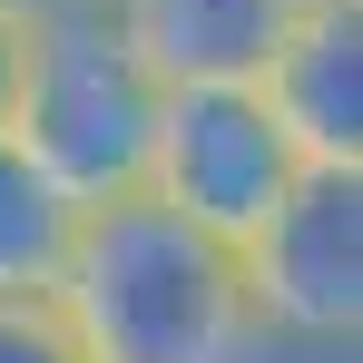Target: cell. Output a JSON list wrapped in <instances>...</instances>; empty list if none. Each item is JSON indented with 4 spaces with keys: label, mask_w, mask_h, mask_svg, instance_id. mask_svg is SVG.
Here are the masks:
<instances>
[{
    "label": "cell",
    "mask_w": 363,
    "mask_h": 363,
    "mask_svg": "<svg viewBox=\"0 0 363 363\" xmlns=\"http://www.w3.org/2000/svg\"><path fill=\"white\" fill-rule=\"evenodd\" d=\"M60 314L89 363H255L245 255L147 186L79 206Z\"/></svg>",
    "instance_id": "obj_1"
},
{
    "label": "cell",
    "mask_w": 363,
    "mask_h": 363,
    "mask_svg": "<svg viewBox=\"0 0 363 363\" xmlns=\"http://www.w3.org/2000/svg\"><path fill=\"white\" fill-rule=\"evenodd\" d=\"M157 108L167 79L138 60L108 0H79L60 20L20 30V99H10V138L50 167V177L99 206L147 186V147H157Z\"/></svg>",
    "instance_id": "obj_2"
},
{
    "label": "cell",
    "mask_w": 363,
    "mask_h": 363,
    "mask_svg": "<svg viewBox=\"0 0 363 363\" xmlns=\"http://www.w3.org/2000/svg\"><path fill=\"white\" fill-rule=\"evenodd\" d=\"M245 255V304L265 344L304 354H354L363 334V167H314L265 206V226L236 245Z\"/></svg>",
    "instance_id": "obj_3"
},
{
    "label": "cell",
    "mask_w": 363,
    "mask_h": 363,
    "mask_svg": "<svg viewBox=\"0 0 363 363\" xmlns=\"http://www.w3.org/2000/svg\"><path fill=\"white\" fill-rule=\"evenodd\" d=\"M304 147L285 118L265 108L255 79H186L157 108V147H147V196H167L177 216H196L206 236L245 245L265 226V206L295 186Z\"/></svg>",
    "instance_id": "obj_4"
},
{
    "label": "cell",
    "mask_w": 363,
    "mask_h": 363,
    "mask_svg": "<svg viewBox=\"0 0 363 363\" xmlns=\"http://www.w3.org/2000/svg\"><path fill=\"white\" fill-rule=\"evenodd\" d=\"M255 89L314 167H363V0H304Z\"/></svg>",
    "instance_id": "obj_5"
},
{
    "label": "cell",
    "mask_w": 363,
    "mask_h": 363,
    "mask_svg": "<svg viewBox=\"0 0 363 363\" xmlns=\"http://www.w3.org/2000/svg\"><path fill=\"white\" fill-rule=\"evenodd\" d=\"M108 10L138 40V60L167 89H186V79H255L304 0H108Z\"/></svg>",
    "instance_id": "obj_6"
},
{
    "label": "cell",
    "mask_w": 363,
    "mask_h": 363,
    "mask_svg": "<svg viewBox=\"0 0 363 363\" xmlns=\"http://www.w3.org/2000/svg\"><path fill=\"white\" fill-rule=\"evenodd\" d=\"M69 245H79V196L0 128V295H60Z\"/></svg>",
    "instance_id": "obj_7"
},
{
    "label": "cell",
    "mask_w": 363,
    "mask_h": 363,
    "mask_svg": "<svg viewBox=\"0 0 363 363\" xmlns=\"http://www.w3.org/2000/svg\"><path fill=\"white\" fill-rule=\"evenodd\" d=\"M0 363H89L60 295H0Z\"/></svg>",
    "instance_id": "obj_8"
},
{
    "label": "cell",
    "mask_w": 363,
    "mask_h": 363,
    "mask_svg": "<svg viewBox=\"0 0 363 363\" xmlns=\"http://www.w3.org/2000/svg\"><path fill=\"white\" fill-rule=\"evenodd\" d=\"M10 99H20V30L0 20V128H10Z\"/></svg>",
    "instance_id": "obj_9"
},
{
    "label": "cell",
    "mask_w": 363,
    "mask_h": 363,
    "mask_svg": "<svg viewBox=\"0 0 363 363\" xmlns=\"http://www.w3.org/2000/svg\"><path fill=\"white\" fill-rule=\"evenodd\" d=\"M60 10H79V0H0L10 30H40V20H60Z\"/></svg>",
    "instance_id": "obj_10"
}]
</instances>
